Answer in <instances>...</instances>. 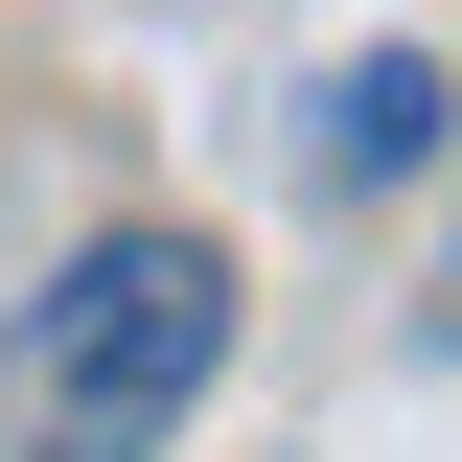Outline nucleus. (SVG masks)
Segmentation results:
<instances>
[{
  "label": "nucleus",
  "instance_id": "obj_1",
  "mask_svg": "<svg viewBox=\"0 0 462 462\" xmlns=\"http://www.w3.org/2000/svg\"><path fill=\"white\" fill-rule=\"evenodd\" d=\"M208 370H231V254L208 231H93L0 324V462H162Z\"/></svg>",
  "mask_w": 462,
  "mask_h": 462
},
{
  "label": "nucleus",
  "instance_id": "obj_2",
  "mask_svg": "<svg viewBox=\"0 0 462 462\" xmlns=\"http://www.w3.org/2000/svg\"><path fill=\"white\" fill-rule=\"evenodd\" d=\"M416 139H439V69H416V47H346L324 116H300V162H324V185H393Z\"/></svg>",
  "mask_w": 462,
  "mask_h": 462
},
{
  "label": "nucleus",
  "instance_id": "obj_3",
  "mask_svg": "<svg viewBox=\"0 0 462 462\" xmlns=\"http://www.w3.org/2000/svg\"><path fill=\"white\" fill-rule=\"evenodd\" d=\"M416 346H439V370H462V231H439V300H416Z\"/></svg>",
  "mask_w": 462,
  "mask_h": 462
}]
</instances>
